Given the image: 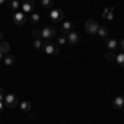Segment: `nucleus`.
<instances>
[{"instance_id":"obj_16","label":"nucleus","mask_w":124,"mask_h":124,"mask_svg":"<svg viewBox=\"0 0 124 124\" xmlns=\"http://www.w3.org/2000/svg\"><path fill=\"white\" fill-rule=\"evenodd\" d=\"M113 7H111V8H104V12H103V17H104L106 20H109V22H111V20L114 18V12H113Z\"/></svg>"},{"instance_id":"obj_26","label":"nucleus","mask_w":124,"mask_h":124,"mask_svg":"<svg viewBox=\"0 0 124 124\" xmlns=\"http://www.w3.org/2000/svg\"><path fill=\"white\" fill-rule=\"evenodd\" d=\"M3 109H5V103H3V101H0V113H2Z\"/></svg>"},{"instance_id":"obj_18","label":"nucleus","mask_w":124,"mask_h":124,"mask_svg":"<svg viewBox=\"0 0 124 124\" xmlns=\"http://www.w3.org/2000/svg\"><path fill=\"white\" fill-rule=\"evenodd\" d=\"M33 46L37 48V50H43V46H45V40L35 38V40H33Z\"/></svg>"},{"instance_id":"obj_10","label":"nucleus","mask_w":124,"mask_h":124,"mask_svg":"<svg viewBox=\"0 0 124 124\" xmlns=\"http://www.w3.org/2000/svg\"><path fill=\"white\" fill-rule=\"evenodd\" d=\"M106 41V50H109V51H116V50H119V41L114 38H108L104 40Z\"/></svg>"},{"instance_id":"obj_12","label":"nucleus","mask_w":124,"mask_h":124,"mask_svg":"<svg viewBox=\"0 0 124 124\" xmlns=\"http://www.w3.org/2000/svg\"><path fill=\"white\" fill-rule=\"evenodd\" d=\"M113 108L114 109H124V96H116L113 99Z\"/></svg>"},{"instance_id":"obj_24","label":"nucleus","mask_w":124,"mask_h":124,"mask_svg":"<svg viewBox=\"0 0 124 124\" xmlns=\"http://www.w3.org/2000/svg\"><path fill=\"white\" fill-rule=\"evenodd\" d=\"M31 35H33L35 38H41V30H38V28H33V30H31Z\"/></svg>"},{"instance_id":"obj_11","label":"nucleus","mask_w":124,"mask_h":124,"mask_svg":"<svg viewBox=\"0 0 124 124\" xmlns=\"http://www.w3.org/2000/svg\"><path fill=\"white\" fill-rule=\"evenodd\" d=\"M96 35H98L99 38H103V40H108V37H109V28H108L106 25H99V28H98V31H96Z\"/></svg>"},{"instance_id":"obj_28","label":"nucleus","mask_w":124,"mask_h":124,"mask_svg":"<svg viewBox=\"0 0 124 124\" xmlns=\"http://www.w3.org/2000/svg\"><path fill=\"white\" fill-rule=\"evenodd\" d=\"M8 0H0V5H3V3H7Z\"/></svg>"},{"instance_id":"obj_9","label":"nucleus","mask_w":124,"mask_h":124,"mask_svg":"<svg viewBox=\"0 0 124 124\" xmlns=\"http://www.w3.org/2000/svg\"><path fill=\"white\" fill-rule=\"evenodd\" d=\"M43 51L46 55H58V46L50 43V41H45V46H43Z\"/></svg>"},{"instance_id":"obj_4","label":"nucleus","mask_w":124,"mask_h":124,"mask_svg":"<svg viewBox=\"0 0 124 124\" xmlns=\"http://www.w3.org/2000/svg\"><path fill=\"white\" fill-rule=\"evenodd\" d=\"M20 10L23 13H31L35 12V0H22L20 2Z\"/></svg>"},{"instance_id":"obj_19","label":"nucleus","mask_w":124,"mask_h":124,"mask_svg":"<svg viewBox=\"0 0 124 124\" xmlns=\"http://www.w3.org/2000/svg\"><path fill=\"white\" fill-rule=\"evenodd\" d=\"M40 3H41L43 8H46V10L53 8V0H40Z\"/></svg>"},{"instance_id":"obj_29","label":"nucleus","mask_w":124,"mask_h":124,"mask_svg":"<svg viewBox=\"0 0 124 124\" xmlns=\"http://www.w3.org/2000/svg\"><path fill=\"white\" fill-rule=\"evenodd\" d=\"M2 60H3V55H2V53H0V61H2Z\"/></svg>"},{"instance_id":"obj_1","label":"nucleus","mask_w":124,"mask_h":124,"mask_svg":"<svg viewBox=\"0 0 124 124\" xmlns=\"http://www.w3.org/2000/svg\"><path fill=\"white\" fill-rule=\"evenodd\" d=\"M3 103H5V108H10V109H13V108H17V106H18L20 99H18V96H17V94H12V93H5Z\"/></svg>"},{"instance_id":"obj_2","label":"nucleus","mask_w":124,"mask_h":124,"mask_svg":"<svg viewBox=\"0 0 124 124\" xmlns=\"http://www.w3.org/2000/svg\"><path fill=\"white\" fill-rule=\"evenodd\" d=\"M55 37H58L56 28H53V27H45V28H41V40L50 41L51 38H55Z\"/></svg>"},{"instance_id":"obj_27","label":"nucleus","mask_w":124,"mask_h":124,"mask_svg":"<svg viewBox=\"0 0 124 124\" xmlns=\"http://www.w3.org/2000/svg\"><path fill=\"white\" fill-rule=\"evenodd\" d=\"M119 48H121V50H124V38L119 41Z\"/></svg>"},{"instance_id":"obj_22","label":"nucleus","mask_w":124,"mask_h":124,"mask_svg":"<svg viewBox=\"0 0 124 124\" xmlns=\"http://www.w3.org/2000/svg\"><path fill=\"white\" fill-rule=\"evenodd\" d=\"M116 63H119L121 66L124 68V53H119V55H116V60H114Z\"/></svg>"},{"instance_id":"obj_7","label":"nucleus","mask_w":124,"mask_h":124,"mask_svg":"<svg viewBox=\"0 0 124 124\" xmlns=\"http://www.w3.org/2000/svg\"><path fill=\"white\" fill-rule=\"evenodd\" d=\"M60 30H61V33H63V35H68V33L75 31V23H73V22H70V20H63V22H61V25H60Z\"/></svg>"},{"instance_id":"obj_21","label":"nucleus","mask_w":124,"mask_h":124,"mask_svg":"<svg viewBox=\"0 0 124 124\" xmlns=\"http://www.w3.org/2000/svg\"><path fill=\"white\" fill-rule=\"evenodd\" d=\"M104 58L108 60V61H114V60H116V53H114V51H109V50H108V51L104 53Z\"/></svg>"},{"instance_id":"obj_23","label":"nucleus","mask_w":124,"mask_h":124,"mask_svg":"<svg viewBox=\"0 0 124 124\" xmlns=\"http://www.w3.org/2000/svg\"><path fill=\"white\" fill-rule=\"evenodd\" d=\"M56 40H58V45H66V35H58Z\"/></svg>"},{"instance_id":"obj_13","label":"nucleus","mask_w":124,"mask_h":124,"mask_svg":"<svg viewBox=\"0 0 124 124\" xmlns=\"http://www.w3.org/2000/svg\"><path fill=\"white\" fill-rule=\"evenodd\" d=\"M18 106H20V109H22L23 113H30V111H31V103H30V101H20Z\"/></svg>"},{"instance_id":"obj_14","label":"nucleus","mask_w":124,"mask_h":124,"mask_svg":"<svg viewBox=\"0 0 124 124\" xmlns=\"http://www.w3.org/2000/svg\"><path fill=\"white\" fill-rule=\"evenodd\" d=\"M2 63H3V65H7V66H12V65L15 63V56L8 53V55H5V56H3V60H2Z\"/></svg>"},{"instance_id":"obj_30","label":"nucleus","mask_w":124,"mask_h":124,"mask_svg":"<svg viewBox=\"0 0 124 124\" xmlns=\"http://www.w3.org/2000/svg\"><path fill=\"white\" fill-rule=\"evenodd\" d=\"M2 37H3V35H2V31H0V41H2Z\"/></svg>"},{"instance_id":"obj_25","label":"nucleus","mask_w":124,"mask_h":124,"mask_svg":"<svg viewBox=\"0 0 124 124\" xmlns=\"http://www.w3.org/2000/svg\"><path fill=\"white\" fill-rule=\"evenodd\" d=\"M3 98H5V91L0 88V101H3Z\"/></svg>"},{"instance_id":"obj_15","label":"nucleus","mask_w":124,"mask_h":124,"mask_svg":"<svg viewBox=\"0 0 124 124\" xmlns=\"http://www.w3.org/2000/svg\"><path fill=\"white\" fill-rule=\"evenodd\" d=\"M0 53H2V55H8L10 53V43L0 41Z\"/></svg>"},{"instance_id":"obj_8","label":"nucleus","mask_w":124,"mask_h":124,"mask_svg":"<svg viewBox=\"0 0 124 124\" xmlns=\"http://www.w3.org/2000/svg\"><path fill=\"white\" fill-rule=\"evenodd\" d=\"M79 41H81V38H79V35H78L76 31H71V33H68V35H66V43H68V45L76 46Z\"/></svg>"},{"instance_id":"obj_5","label":"nucleus","mask_w":124,"mask_h":124,"mask_svg":"<svg viewBox=\"0 0 124 124\" xmlns=\"http://www.w3.org/2000/svg\"><path fill=\"white\" fill-rule=\"evenodd\" d=\"M50 20H51L53 23H61V22H63V10L51 8L50 10Z\"/></svg>"},{"instance_id":"obj_17","label":"nucleus","mask_w":124,"mask_h":124,"mask_svg":"<svg viewBox=\"0 0 124 124\" xmlns=\"http://www.w3.org/2000/svg\"><path fill=\"white\" fill-rule=\"evenodd\" d=\"M30 22H31V23H40V22H41V15L37 13V12H31V13H30Z\"/></svg>"},{"instance_id":"obj_3","label":"nucleus","mask_w":124,"mask_h":124,"mask_svg":"<svg viewBox=\"0 0 124 124\" xmlns=\"http://www.w3.org/2000/svg\"><path fill=\"white\" fill-rule=\"evenodd\" d=\"M12 18H13V23H15V25L23 27V25L27 23V13H23L22 10H17V12H13Z\"/></svg>"},{"instance_id":"obj_6","label":"nucleus","mask_w":124,"mask_h":124,"mask_svg":"<svg viewBox=\"0 0 124 124\" xmlns=\"http://www.w3.org/2000/svg\"><path fill=\"white\" fill-rule=\"evenodd\" d=\"M98 28H99V23L96 20H88L85 23V30H86V33H89V35H96Z\"/></svg>"},{"instance_id":"obj_20","label":"nucleus","mask_w":124,"mask_h":124,"mask_svg":"<svg viewBox=\"0 0 124 124\" xmlns=\"http://www.w3.org/2000/svg\"><path fill=\"white\" fill-rule=\"evenodd\" d=\"M8 3H10V8L12 10H20V0H8Z\"/></svg>"}]
</instances>
